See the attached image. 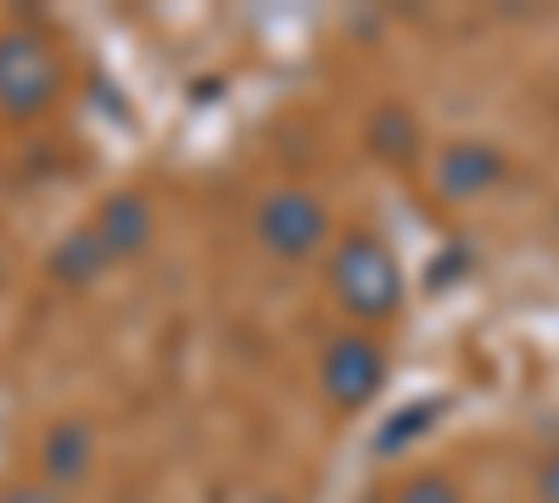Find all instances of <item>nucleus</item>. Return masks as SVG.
Returning <instances> with one entry per match:
<instances>
[{
	"instance_id": "obj_3",
	"label": "nucleus",
	"mask_w": 559,
	"mask_h": 503,
	"mask_svg": "<svg viewBox=\"0 0 559 503\" xmlns=\"http://www.w3.org/2000/svg\"><path fill=\"white\" fill-rule=\"evenodd\" d=\"M252 224H258V241H263L274 258H286V263L308 258V252L324 241V230H331V218H324V202L308 196V191H297V185L263 196Z\"/></svg>"
},
{
	"instance_id": "obj_7",
	"label": "nucleus",
	"mask_w": 559,
	"mask_h": 503,
	"mask_svg": "<svg viewBox=\"0 0 559 503\" xmlns=\"http://www.w3.org/2000/svg\"><path fill=\"white\" fill-rule=\"evenodd\" d=\"M90 459H96V436H90L84 420H57L39 436V476L51 487H73L90 476Z\"/></svg>"
},
{
	"instance_id": "obj_13",
	"label": "nucleus",
	"mask_w": 559,
	"mask_h": 503,
	"mask_svg": "<svg viewBox=\"0 0 559 503\" xmlns=\"http://www.w3.org/2000/svg\"><path fill=\"white\" fill-rule=\"evenodd\" d=\"M537 498L543 503H559V453H548L543 470H537Z\"/></svg>"
},
{
	"instance_id": "obj_2",
	"label": "nucleus",
	"mask_w": 559,
	"mask_h": 503,
	"mask_svg": "<svg viewBox=\"0 0 559 503\" xmlns=\"http://www.w3.org/2000/svg\"><path fill=\"white\" fill-rule=\"evenodd\" d=\"M62 96V62L39 28H0V112L28 123Z\"/></svg>"
},
{
	"instance_id": "obj_9",
	"label": "nucleus",
	"mask_w": 559,
	"mask_h": 503,
	"mask_svg": "<svg viewBox=\"0 0 559 503\" xmlns=\"http://www.w3.org/2000/svg\"><path fill=\"white\" fill-rule=\"evenodd\" d=\"M369 152L386 157V163H408L419 152V123L403 101L376 107V118H369Z\"/></svg>"
},
{
	"instance_id": "obj_8",
	"label": "nucleus",
	"mask_w": 559,
	"mask_h": 503,
	"mask_svg": "<svg viewBox=\"0 0 559 503\" xmlns=\"http://www.w3.org/2000/svg\"><path fill=\"white\" fill-rule=\"evenodd\" d=\"M107 247L96 241V230H90V224H84V230H73V236H62V247L51 252V274H57V280L62 286H90V280H96V274H107Z\"/></svg>"
},
{
	"instance_id": "obj_12",
	"label": "nucleus",
	"mask_w": 559,
	"mask_h": 503,
	"mask_svg": "<svg viewBox=\"0 0 559 503\" xmlns=\"http://www.w3.org/2000/svg\"><path fill=\"white\" fill-rule=\"evenodd\" d=\"M0 503H68V498L51 481H17V487L0 492Z\"/></svg>"
},
{
	"instance_id": "obj_4",
	"label": "nucleus",
	"mask_w": 559,
	"mask_h": 503,
	"mask_svg": "<svg viewBox=\"0 0 559 503\" xmlns=\"http://www.w3.org/2000/svg\"><path fill=\"white\" fill-rule=\"evenodd\" d=\"M381 381H386V352L364 331L336 336L331 347H324V358H319V386H324V397H331L336 408H364L369 397L381 392Z\"/></svg>"
},
{
	"instance_id": "obj_11",
	"label": "nucleus",
	"mask_w": 559,
	"mask_h": 503,
	"mask_svg": "<svg viewBox=\"0 0 559 503\" xmlns=\"http://www.w3.org/2000/svg\"><path fill=\"white\" fill-rule=\"evenodd\" d=\"M392 503H464V498H459V487H453L448 476L419 470V476H408V481L397 487V498H392Z\"/></svg>"
},
{
	"instance_id": "obj_6",
	"label": "nucleus",
	"mask_w": 559,
	"mask_h": 503,
	"mask_svg": "<svg viewBox=\"0 0 559 503\" xmlns=\"http://www.w3.org/2000/svg\"><path fill=\"white\" fill-rule=\"evenodd\" d=\"M90 230H96V241L107 247L112 263H123L134 252H146V241H152V202L140 191H112L96 207V218H90Z\"/></svg>"
},
{
	"instance_id": "obj_1",
	"label": "nucleus",
	"mask_w": 559,
	"mask_h": 503,
	"mask_svg": "<svg viewBox=\"0 0 559 503\" xmlns=\"http://www.w3.org/2000/svg\"><path fill=\"white\" fill-rule=\"evenodd\" d=\"M331 291L353 319H364V325L392 319L397 302H403V268H397L392 247L369 230H347L331 252Z\"/></svg>"
},
{
	"instance_id": "obj_5",
	"label": "nucleus",
	"mask_w": 559,
	"mask_h": 503,
	"mask_svg": "<svg viewBox=\"0 0 559 503\" xmlns=\"http://www.w3.org/2000/svg\"><path fill=\"white\" fill-rule=\"evenodd\" d=\"M503 179V157L487 141H448L437 157V191L448 202H476Z\"/></svg>"
},
{
	"instance_id": "obj_14",
	"label": "nucleus",
	"mask_w": 559,
	"mask_h": 503,
	"mask_svg": "<svg viewBox=\"0 0 559 503\" xmlns=\"http://www.w3.org/2000/svg\"><path fill=\"white\" fill-rule=\"evenodd\" d=\"M258 503H280V498H258Z\"/></svg>"
},
{
	"instance_id": "obj_10",
	"label": "nucleus",
	"mask_w": 559,
	"mask_h": 503,
	"mask_svg": "<svg viewBox=\"0 0 559 503\" xmlns=\"http://www.w3.org/2000/svg\"><path fill=\"white\" fill-rule=\"evenodd\" d=\"M437 415H442V403L437 397H426V403H414L408 415H392L386 426H381V436H376V447L381 453H397V447H408L419 431H431L437 426Z\"/></svg>"
}]
</instances>
